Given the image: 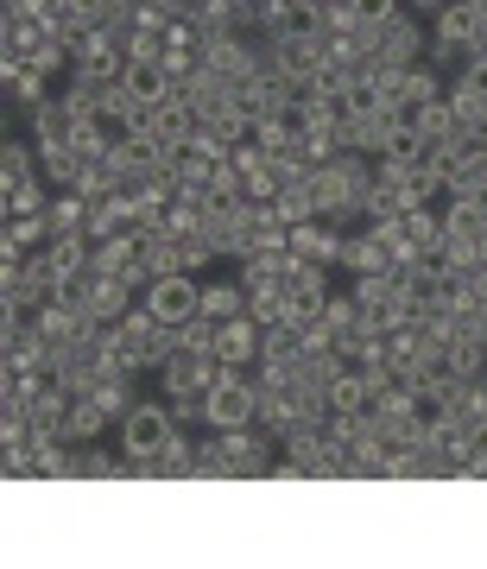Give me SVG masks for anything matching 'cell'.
<instances>
[{"label":"cell","instance_id":"277c9868","mask_svg":"<svg viewBox=\"0 0 487 569\" xmlns=\"http://www.w3.org/2000/svg\"><path fill=\"white\" fill-rule=\"evenodd\" d=\"M140 305L159 317V323H190L197 317V305H203V284H197V272H165V279H152L140 291Z\"/></svg>","mask_w":487,"mask_h":569},{"label":"cell","instance_id":"ac0fdd59","mask_svg":"<svg viewBox=\"0 0 487 569\" xmlns=\"http://www.w3.org/2000/svg\"><path fill=\"white\" fill-rule=\"evenodd\" d=\"M374 406V387H367L361 367H342L336 380H329V411H367Z\"/></svg>","mask_w":487,"mask_h":569},{"label":"cell","instance_id":"d4e9b609","mask_svg":"<svg viewBox=\"0 0 487 569\" xmlns=\"http://www.w3.org/2000/svg\"><path fill=\"white\" fill-rule=\"evenodd\" d=\"M0 456H7V462H0V475H7V481H26V475H39V468H32V443H26V449H0Z\"/></svg>","mask_w":487,"mask_h":569},{"label":"cell","instance_id":"ffe728a7","mask_svg":"<svg viewBox=\"0 0 487 569\" xmlns=\"http://www.w3.org/2000/svg\"><path fill=\"white\" fill-rule=\"evenodd\" d=\"M32 171H39V146H32V152H26L20 140L0 146V183H26Z\"/></svg>","mask_w":487,"mask_h":569},{"label":"cell","instance_id":"4fadbf2b","mask_svg":"<svg viewBox=\"0 0 487 569\" xmlns=\"http://www.w3.org/2000/svg\"><path fill=\"white\" fill-rule=\"evenodd\" d=\"M209 323H235L247 317V284L241 279H222V284H203V305H197Z\"/></svg>","mask_w":487,"mask_h":569},{"label":"cell","instance_id":"e0dca14e","mask_svg":"<svg viewBox=\"0 0 487 569\" xmlns=\"http://www.w3.org/2000/svg\"><path fill=\"white\" fill-rule=\"evenodd\" d=\"M89 216H96V197H82V190L51 197V234H77V228H89Z\"/></svg>","mask_w":487,"mask_h":569},{"label":"cell","instance_id":"83f0119b","mask_svg":"<svg viewBox=\"0 0 487 569\" xmlns=\"http://www.w3.org/2000/svg\"><path fill=\"white\" fill-rule=\"evenodd\" d=\"M355 13H361L367 26H386L392 13H399V0H355Z\"/></svg>","mask_w":487,"mask_h":569},{"label":"cell","instance_id":"f546056e","mask_svg":"<svg viewBox=\"0 0 487 569\" xmlns=\"http://www.w3.org/2000/svg\"><path fill=\"white\" fill-rule=\"evenodd\" d=\"M418 7H425V13H437V7H449V0H418Z\"/></svg>","mask_w":487,"mask_h":569},{"label":"cell","instance_id":"3957f363","mask_svg":"<svg viewBox=\"0 0 487 569\" xmlns=\"http://www.w3.org/2000/svg\"><path fill=\"white\" fill-rule=\"evenodd\" d=\"M266 51H272V70H279V77H291L298 89H310V82L329 70L324 32H285V39H266Z\"/></svg>","mask_w":487,"mask_h":569},{"label":"cell","instance_id":"6da1fadb","mask_svg":"<svg viewBox=\"0 0 487 569\" xmlns=\"http://www.w3.org/2000/svg\"><path fill=\"white\" fill-rule=\"evenodd\" d=\"M481 44V0H449L430 13V58L463 63Z\"/></svg>","mask_w":487,"mask_h":569},{"label":"cell","instance_id":"8fae6325","mask_svg":"<svg viewBox=\"0 0 487 569\" xmlns=\"http://www.w3.org/2000/svg\"><path fill=\"white\" fill-rule=\"evenodd\" d=\"M77 108L63 102V96H51V102L39 108V114H32V146H39V152H63V146L77 140Z\"/></svg>","mask_w":487,"mask_h":569},{"label":"cell","instance_id":"d6986e66","mask_svg":"<svg viewBox=\"0 0 487 569\" xmlns=\"http://www.w3.org/2000/svg\"><path fill=\"white\" fill-rule=\"evenodd\" d=\"M0 203H7V216H44V209H51V197L26 178V183H0Z\"/></svg>","mask_w":487,"mask_h":569},{"label":"cell","instance_id":"2e32d148","mask_svg":"<svg viewBox=\"0 0 487 569\" xmlns=\"http://www.w3.org/2000/svg\"><path fill=\"white\" fill-rule=\"evenodd\" d=\"M203 133H209V140H222L228 152H235L241 140H254V121H247L235 102H222V108H203Z\"/></svg>","mask_w":487,"mask_h":569},{"label":"cell","instance_id":"484cf974","mask_svg":"<svg viewBox=\"0 0 487 569\" xmlns=\"http://www.w3.org/2000/svg\"><path fill=\"white\" fill-rule=\"evenodd\" d=\"M115 13V0H70V20L77 26H102Z\"/></svg>","mask_w":487,"mask_h":569},{"label":"cell","instance_id":"4dcf8cb0","mask_svg":"<svg viewBox=\"0 0 487 569\" xmlns=\"http://www.w3.org/2000/svg\"><path fill=\"white\" fill-rule=\"evenodd\" d=\"M305 7H324V0H305Z\"/></svg>","mask_w":487,"mask_h":569},{"label":"cell","instance_id":"4316f807","mask_svg":"<svg viewBox=\"0 0 487 569\" xmlns=\"http://www.w3.org/2000/svg\"><path fill=\"white\" fill-rule=\"evenodd\" d=\"M456 82H463V89H475V96L487 102V58H463V77H456Z\"/></svg>","mask_w":487,"mask_h":569},{"label":"cell","instance_id":"7c38bea8","mask_svg":"<svg viewBox=\"0 0 487 569\" xmlns=\"http://www.w3.org/2000/svg\"><path fill=\"white\" fill-rule=\"evenodd\" d=\"M0 82H7V102L26 108V114H39L51 96H44V70L26 58H0Z\"/></svg>","mask_w":487,"mask_h":569},{"label":"cell","instance_id":"9a60e30c","mask_svg":"<svg viewBox=\"0 0 487 569\" xmlns=\"http://www.w3.org/2000/svg\"><path fill=\"white\" fill-rule=\"evenodd\" d=\"M247 317L260 329L291 323V291H285V284H254V291H247Z\"/></svg>","mask_w":487,"mask_h":569},{"label":"cell","instance_id":"7a4b0ae2","mask_svg":"<svg viewBox=\"0 0 487 569\" xmlns=\"http://www.w3.org/2000/svg\"><path fill=\"white\" fill-rule=\"evenodd\" d=\"M203 425H209V430H241V425H254V380H247V373L222 367V373L209 380V392H203Z\"/></svg>","mask_w":487,"mask_h":569},{"label":"cell","instance_id":"7402d4cb","mask_svg":"<svg viewBox=\"0 0 487 569\" xmlns=\"http://www.w3.org/2000/svg\"><path fill=\"white\" fill-rule=\"evenodd\" d=\"M96 399H102V406L115 411V425H121L127 411L140 406V399H133V373H108L102 387H96Z\"/></svg>","mask_w":487,"mask_h":569},{"label":"cell","instance_id":"44dd1931","mask_svg":"<svg viewBox=\"0 0 487 569\" xmlns=\"http://www.w3.org/2000/svg\"><path fill=\"white\" fill-rule=\"evenodd\" d=\"M272 209H279L285 228H291V222H310V216H317V203H310V183H285L279 197H272Z\"/></svg>","mask_w":487,"mask_h":569},{"label":"cell","instance_id":"603a6c76","mask_svg":"<svg viewBox=\"0 0 487 569\" xmlns=\"http://www.w3.org/2000/svg\"><path fill=\"white\" fill-rule=\"evenodd\" d=\"M324 323L336 329V336L361 329V305H355V291H329V298H324Z\"/></svg>","mask_w":487,"mask_h":569},{"label":"cell","instance_id":"5b68a950","mask_svg":"<svg viewBox=\"0 0 487 569\" xmlns=\"http://www.w3.org/2000/svg\"><path fill=\"white\" fill-rule=\"evenodd\" d=\"M374 63H386V70H411V63H425V26L411 20L406 7H399L386 26H374Z\"/></svg>","mask_w":487,"mask_h":569},{"label":"cell","instance_id":"8992f818","mask_svg":"<svg viewBox=\"0 0 487 569\" xmlns=\"http://www.w3.org/2000/svg\"><path fill=\"white\" fill-rule=\"evenodd\" d=\"M171 430H178L171 406H133L121 418V449H127V456H152V449H165Z\"/></svg>","mask_w":487,"mask_h":569},{"label":"cell","instance_id":"ba28073f","mask_svg":"<svg viewBox=\"0 0 487 569\" xmlns=\"http://www.w3.org/2000/svg\"><path fill=\"white\" fill-rule=\"evenodd\" d=\"M216 373H222V361H216V355L178 348V355L159 367V387H165V392H209V380H216Z\"/></svg>","mask_w":487,"mask_h":569},{"label":"cell","instance_id":"52a82bcc","mask_svg":"<svg viewBox=\"0 0 487 569\" xmlns=\"http://www.w3.org/2000/svg\"><path fill=\"white\" fill-rule=\"evenodd\" d=\"M291 253L298 260H324V266H342V228L329 222V216H310V222H291Z\"/></svg>","mask_w":487,"mask_h":569},{"label":"cell","instance_id":"1f68e13d","mask_svg":"<svg viewBox=\"0 0 487 569\" xmlns=\"http://www.w3.org/2000/svg\"><path fill=\"white\" fill-rule=\"evenodd\" d=\"M336 7H355V0H336Z\"/></svg>","mask_w":487,"mask_h":569},{"label":"cell","instance_id":"5bb4252c","mask_svg":"<svg viewBox=\"0 0 487 569\" xmlns=\"http://www.w3.org/2000/svg\"><path fill=\"white\" fill-rule=\"evenodd\" d=\"M115 425V411L96 399V392H82V399H70V443H96L102 430Z\"/></svg>","mask_w":487,"mask_h":569},{"label":"cell","instance_id":"cb8c5ba5","mask_svg":"<svg viewBox=\"0 0 487 569\" xmlns=\"http://www.w3.org/2000/svg\"><path fill=\"white\" fill-rule=\"evenodd\" d=\"M165 406H171L178 425H197V418H203V392H165Z\"/></svg>","mask_w":487,"mask_h":569},{"label":"cell","instance_id":"30bf717a","mask_svg":"<svg viewBox=\"0 0 487 569\" xmlns=\"http://www.w3.org/2000/svg\"><path fill=\"white\" fill-rule=\"evenodd\" d=\"M260 336H266V329L254 323V317L216 323V361H222V367H235V373H247V367L260 361Z\"/></svg>","mask_w":487,"mask_h":569},{"label":"cell","instance_id":"9c48e42d","mask_svg":"<svg viewBox=\"0 0 487 569\" xmlns=\"http://www.w3.org/2000/svg\"><path fill=\"white\" fill-rule=\"evenodd\" d=\"M197 127H203V114L183 102V96H165V102L152 108V140H159L165 152H183V146L197 140Z\"/></svg>","mask_w":487,"mask_h":569},{"label":"cell","instance_id":"f1b7e54d","mask_svg":"<svg viewBox=\"0 0 487 569\" xmlns=\"http://www.w3.org/2000/svg\"><path fill=\"white\" fill-rule=\"evenodd\" d=\"M0 13H20V20H32V13H39V0H0Z\"/></svg>","mask_w":487,"mask_h":569}]
</instances>
